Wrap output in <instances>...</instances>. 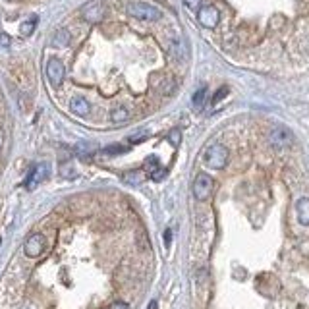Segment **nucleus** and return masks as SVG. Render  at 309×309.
<instances>
[{
	"mask_svg": "<svg viewBox=\"0 0 309 309\" xmlns=\"http://www.w3.org/2000/svg\"><path fill=\"white\" fill-rule=\"evenodd\" d=\"M168 141L172 143L174 147L180 145V141H182V132H180V128H172V130L168 132Z\"/></svg>",
	"mask_w": 309,
	"mask_h": 309,
	"instance_id": "6ab92c4d",
	"label": "nucleus"
},
{
	"mask_svg": "<svg viewBox=\"0 0 309 309\" xmlns=\"http://www.w3.org/2000/svg\"><path fill=\"white\" fill-rule=\"evenodd\" d=\"M76 153H78V157H81V159H89V157L95 153V147H93L91 143H78V145H76Z\"/></svg>",
	"mask_w": 309,
	"mask_h": 309,
	"instance_id": "f3484780",
	"label": "nucleus"
},
{
	"mask_svg": "<svg viewBox=\"0 0 309 309\" xmlns=\"http://www.w3.org/2000/svg\"><path fill=\"white\" fill-rule=\"evenodd\" d=\"M143 180H145V176H143L141 170H132V172H126V174H124V182L130 185H139L143 184Z\"/></svg>",
	"mask_w": 309,
	"mask_h": 309,
	"instance_id": "4468645a",
	"label": "nucleus"
},
{
	"mask_svg": "<svg viewBox=\"0 0 309 309\" xmlns=\"http://www.w3.org/2000/svg\"><path fill=\"white\" fill-rule=\"evenodd\" d=\"M10 35H6V33H0V46H4V49H8L10 46Z\"/></svg>",
	"mask_w": 309,
	"mask_h": 309,
	"instance_id": "393cba45",
	"label": "nucleus"
},
{
	"mask_svg": "<svg viewBox=\"0 0 309 309\" xmlns=\"http://www.w3.org/2000/svg\"><path fill=\"white\" fill-rule=\"evenodd\" d=\"M145 170L149 172L151 180H155V182H160L162 178L167 176V170H162L159 164V159L155 157V155H151L149 159L145 160Z\"/></svg>",
	"mask_w": 309,
	"mask_h": 309,
	"instance_id": "9d476101",
	"label": "nucleus"
},
{
	"mask_svg": "<svg viewBox=\"0 0 309 309\" xmlns=\"http://www.w3.org/2000/svg\"><path fill=\"white\" fill-rule=\"evenodd\" d=\"M105 14H106L105 4H103L101 0L89 2L87 6H83V10H81V16H83V19H87L89 23H99V21H103Z\"/></svg>",
	"mask_w": 309,
	"mask_h": 309,
	"instance_id": "39448f33",
	"label": "nucleus"
},
{
	"mask_svg": "<svg viewBox=\"0 0 309 309\" xmlns=\"http://www.w3.org/2000/svg\"><path fill=\"white\" fill-rule=\"evenodd\" d=\"M269 141L274 149H286L294 143V133L286 126H276V128H273V132L269 133Z\"/></svg>",
	"mask_w": 309,
	"mask_h": 309,
	"instance_id": "7ed1b4c3",
	"label": "nucleus"
},
{
	"mask_svg": "<svg viewBox=\"0 0 309 309\" xmlns=\"http://www.w3.org/2000/svg\"><path fill=\"white\" fill-rule=\"evenodd\" d=\"M23 251L27 257H39L44 251V236L43 234H31L23 244Z\"/></svg>",
	"mask_w": 309,
	"mask_h": 309,
	"instance_id": "0eeeda50",
	"label": "nucleus"
},
{
	"mask_svg": "<svg viewBox=\"0 0 309 309\" xmlns=\"http://www.w3.org/2000/svg\"><path fill=\"white\" fill-rule=\"evenodd\" d=\"M147 309H157V301H155V300L151 301V303H149V307H147Z\"/></svg>",
	"mask_w": 309,
	"mask_h": 309,
	"instance_id": "c85d7f7f",
	"label": "nucleus"
},
{
	"mask_svg": "<svg viewBox=\"0 0 309 309\" xmlns=\"http://www.w3.org/2000/svg\"><path fill=\"white\" fill-rule=\"evenodd\" d=\"M64 76H66V70H64V64L58 58H51L46 62V78L53 83L54 87H58L62 81H64Z\"/></svg>",
	"mask_w": 309,
	"mask_h": 309,
	"instance_id": "423d86ee",
	"label": "nucleus"
},
{
	"mask_svg": "<svg viewBox=\"0 0 309 309\" xmlns=\"http://www.w3.org/2000/svg\"><path fill=\"white\" fill-rule=\"evenodd\" d=\"M199 23L207 29H212V27L219 26V19H221V14H219V10L215 8V6H203V8H199Z\"/></svg>",
	"mask_w": 309,
	"mask_h": 309,
	"instance_id": "6e6552de",
	"label": "nucleus"
},
{
	"mask_svg": "<svg viewBox=\"0 0 309 309\" xmlns=\"http://www.w3.org/2000/svg\"><path fill=\"white\" fill-rule=\"evenodd\" d=\"M224 95H228V87H221L217 93H215V97H212V103H219L221 99H224Z\"/></svg>",
	"mask_w": 309,
	"mask_h": 309,
	"instance_id": "5701e85b",
	"label": "nucleus"
},
{
	"mask_svg": "<svg viewBox=\"0 0 309 309\" xmlns=\"http://www.w3.org/2000/svg\"><path fill=\"white\" fill-rule=\"evenodd\" d=\"M170 238H172V232H170V230H164V242H167V247L170 246Z\"/></svg>",
	"mask_w": 309,
	"mask_h": 309,
	"instance_id": "bb28decb",
	"label": "nucleus"
},
{
	"mask_svg": "<svg viewBox=\"0 0 309 309\" xmlns=\"http://www.w3.org/2000/svg\"><path fill=\"white\" fill-rule=\"evenodd\" d=\"M126 147H122V145H110V147H106V149H103V153L105 155H120V153H126Z\"/></svg>",
	"mask_w": 309,
	"mask_h": 309,
	"instance_id": "412c9836",
	"label": "nucleus"
},
{
	"mask_svg": "<svg viewBox=\"0 0 309 309\" xmlns=\"http://www.w3.org/2000/svg\"><path fill=\"white\" fill-rule=\"evenodd\" d=\"M72 41V35L68 29H58L56 33L53 35V44L54 46H58V49H62V46H68Z\"/></svg>",
	"mask_w": 309,
	"mask_h": 309,
	"instance_id": "ddd939ff",
	"label": "nucleus"
},
{
	"mask_svg": "<svg viewBox=\"0 0 309 309\" xmlns=\"http://www.w3.org/2000/svg\"><path fill=\"white\" fill-rule=\"evenodd\" d=\"M110 118H112V122H116V124L128 122V120H130V112H128L126 106H118V108H114V110L110 112Z\"/></svg>",
	"mask_w": 309,
	"mask_h": 309,
	"instance_id": "2eb2a0df",
	"label": "nucleus"
},
{
	"mask_svg": "<svg viewBox=\"0 0 309 309\" xmlns=\"http://www.w3.org/2000/svg\"><path fill=\"white\" fill-rule=\"evenodd\" d=\"M110 309H130V305H128L126 301H114V303L110 305Z\"/></svg>",
	"mask_w": 309,
	"mask_h": 309,
	"instance_id": "a878e982",
	"label": "nucleus"
},
{
	"mask_svg": "<svg viewBox=\"0 0 309 309\" xmlns=\"http://www.w3.org/2000/svg\"><path fill=\"white\" fill-rule=\"evenodd\" d=\"M147 137H149V132H147V130H141V132L130 135L128 139H130V141H133V143H139V141H143V139H147Z\"/></svg>",
	"mask_w": 309,
	"mask_h": 309,
	"instance_id": "4be33fe9",
	"label": "nucleus"
},
{
	"mask_svg": "<svg viewBox=\"0 0 309 309\" xmlns=\"http://www.w3.org/2000/svg\"><path fill=\"white\" fill-rule=\"evenodd\" d=\"M205 164L212 170H222L228 164V149L222 143H215L205 151Z\"/></svg>",
	"mask_w": 309,
	"mask_h": 309,
	"instance_id": "f03ea898",
	"label": "nucleus"
},
{
	"mask_svg": "<svg viewBox=\"0 0 309 309\" xmlns=\"http://www.w3.org/2000/svg\"><path fill=\"white\" fill-rule=\"evenodd\" d=\"M70 110L78 116H87L91 112V105L83 97H74L70 103Z\"/></svg>",
	"mask_w": 309,
	"mask_h": 309,
	"instance_id": "f8f14e48",
	"label": "nucleus"
},
{
	"mask_svg": "<svg viewBox=\"0 0 309 309\" xmlns=\"http://www.w3.org/2000/svg\"><path fill=\"white\" fill-rule=\"evenodd\" d=\"M35 26H37V18L33 16V18H29L27 21H23L21 23V27H19V33L23 37H29L33 31H35Z\"/></svg>",
	"mask_w": 309,
	"mask_h": 309,
	"instance_id": "a211bd4d",
	"label": "nucleus"
},
{
	"mask_svg": "<svg viewBox=\"0 0 309 309\" xmlns=\"http://www.w3.org/2000/svg\"><path fill=\"white\" fill-rule=\"evenodd\" d=\"M2 143H4V132L0 130V149H2Z\"/></svg>",
	"mask_w": 309,
	"mask_h": 309,
	"instance_id": "cd10ccee",
	"label": "nucleus"
},
{
	"mask_svg": "<svg viewBox=\"0 0 309 309\" xmlns=\"http://www.w3.org/2000/svg\"><path fill=\"white\" fill-rule=\"evenodd\" d=\"M60 174H62L64 178H74V176H76V170H74V167H72L70 160H68V162H62Z\"/></svg>",
	"mask_w": 309,
	"mask_h": 309,
	"instance_id": "aec40b11",
	"label": "nucleus"
},
{
	"mask_svg": "<svg viewBox=\"0 0 309 309\" xmlns=\"http://www.w3.org/2000/svg\"><path fill=\"white\" fill-rule=\"evenodd\" d=\"M128 14L137 19H143V21H157V19H160V16H162L157 6H153L149 2H141V0L130 2V4H128Z\"/></svg>",
	"mask_w": 309,
	"mask_h": 309,
	"instance_id": "f257e3e1",
	"label": "nucleus"
},
{
	"mask_svg": "<svg viewBox=\"0 0 309 309\" xmlns=\"http://www.w3.org/2000/svg\"><path fill=\"white\" fill-rule=\"evenodd\" d=\"M184 2H185V6H187V8H192V10L201 8V0H184Z\"/></svg>",
	"mask_w": 309,
	"mask_h": 309,
	"instance_id": "b1692460",
	"label": "nucleus"
},
{
	"mask_svg": "<svg viewBox=\"0 0 309 309\" xmlns=\"http://www.w3.org/2000/svg\"><path fill=\"white\" fill-rule=\"evenodd\" d=\"M296 212H298V221L303 226H309V197H301L296 203Z\"/></svg>",
	"mask_w": 309,
	"mask_h": 309,
	"instance_id": "9b49d317",
	"label": "nucleus"
},
{
	"mask_svg": "<svg viewBox=\"0 0 309 309\" xmlns=\"http://www.w3.org/2000/svg\"><path fill=\"white\" fill-rule=\"evenodd\" d=\"M46 176H49V164H46V162H39V164L33 167L31 174H29V178H27L26 187L27 189H35L37 185L41 184Z\"/></svg>",
	"mask_w": 309,
	"mask_h": 309,
	"instance_id": "1a4fd4ad",
	"label": "nucleus"
},
{
	"mask_svg": "<svg viewBox=\"0 0 309 309\" xmlns=\"http://www.w3.org/2000/svg\"><path fill=\"white\" fill-rule=\"evenodd\" d=\"M212 192V178L209 174H197L194 182V195L197 201H207Z\"/></svg>",
	"mask_w": 309,
	"mask_h": 309,
	"instance_id": "20e7f679",
	"label": "nucleus"
},
{
	"mask_svg": "<svg viewBox=\"0 0 309 309\" xmlns=\"http://www.w3.org/2000/svg\"><path fill=\"white\" fill-rule=\"evenodd\" d=\"M205 101H207V87L197 89V91L194 93V99H192L195 110H201V108L205 106Z\"/></svg>",
	"mask_w": 309,
	"mask_h": 309,
	"instance_id": "dca6fc26",
	"label": "nucleus"
}]
</instances>
